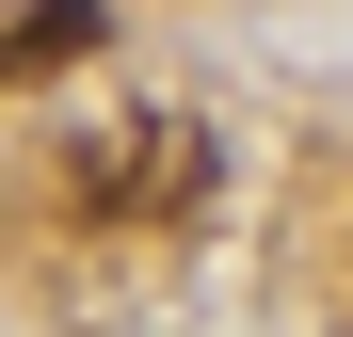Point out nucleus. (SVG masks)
Masks as SVG:
<instances>
[{"label":"nucleus","mask_w":353,"mask_h":337,"mask_svg":"<svg viewBox=\"0 0 353 337\" xmlns=\"http://www.w3.org/2000/svg\"><path fill=\"white\" fill-rule=\"evenodd\" d=\"M81 193L97 209H193L209 193V129L193 112H129L112 145H81Z\"/></svg>","instance_id":"f257e3e1"},{"label":"nucleus","mask_w":353,"mask_h":337,"mask_svg":"<svg viewBox=\"0 0 353 337\" xmlns=\"http://www.w3.org/2000/svg\"><path fill=\"white\" fill-rule=\"evenodd\" d=\"M97 48H112V0H17L0 17V81H65Z\"/></svg>","instance_id":"f03ea898"}]
</instances>
